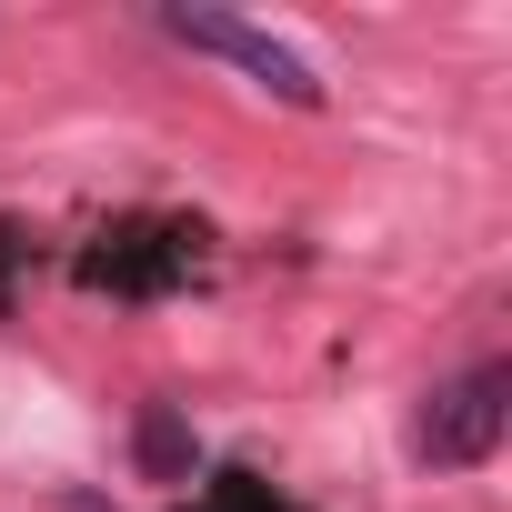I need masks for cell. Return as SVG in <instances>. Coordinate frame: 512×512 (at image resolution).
Returning a JSON list of instances; mask_svg holds the SVG:
<instances>
[{
	"label": "cell",
	"instance_id": "cell-5",
	"mask_svg": "<svg viewBox=\"0 0 512 512\" xmlns=\"http://www.w3.org/2000/svg\"><path fill=\"white\" fill-rule=\"evenodd\" d=\"M51 512H111V492H51Z\"/></svg>",
	"mask_w": 512,
	"mask_h": 512
},
{
	"label": "cell",
	"instance_id": "cell-1",
	"mask_svg": "<svg viewBox=\"0 0 512 512\" xmlns=\"http://www.w3.org/2000/svg\"><path fill=\"white\" fill-rule=\"evenodd\" d=\"M502 422H512V362H472L452 382L422 392V422H412V452L432 472H472L502 452Z\"/></svg>",
	"mask_w": 512,
	"mask_h": 512
},
{
	"label": "cell",
	"instance_id": "cell-6",
	"mask_svg": "<svg viewBox=\"0 0 512 512\" xmlns=\"http://www.w3.org/2000/svg\"><path fill=\"white\" fill-rule=\"evenodd\" d=\"M11 262H21V251H11V231H0V292H11Z\"/></svg>",
	"mask_w": 512,
	"mask_h": 512
},
{
	"label": "cell",
	"instance_id": "cell-3",
	"mask_svg": "<svg viewBox=\"0 0 512 512\" xmlns=\"http://www.w3.org/2000/svg\"><path fill=\"white\" fill-rule=\"evenodd\" d=\"M191 251H201V231L131 221V231H101V251H81V282H101V292H161V282L191 272Z\"/></svg>",
	"mask_w": 512,
	"mask_h": 512
},
{
	"label": "cell",
	"instance_id": "cell-4",
	"mask_svg": "<svg viewBox=\"0 0 512 512\" xmlns=\"http://www.w3.org/2000/svg\"><path fill=\"white\" fill-rule=\"evenodd\" d=\"M131 452H141V472H151V482H191V432H181V412H171V402H151V412H141Z\"/></svg>",
	"mask_w": 512,
	"mask_h": 512
},
{
	"label": "cell",
	"instance_id": "cell-2",
	"mask_svg": "<svg viewBox=\"0 0 512 512\" xmlns=\"http://www.w3.org/2000/svg\"><path fill=\"white\" fill-rule=\"evenodd\" d=\"M161 31H171L181 51H211V61L251 71L262 91H282L292 111H312V101H322V71H312L282 31H262V21H231V11H161Z\"/></svg>",
	"mask_w": 512,
	"mask_h": 512
}]
</instances>
